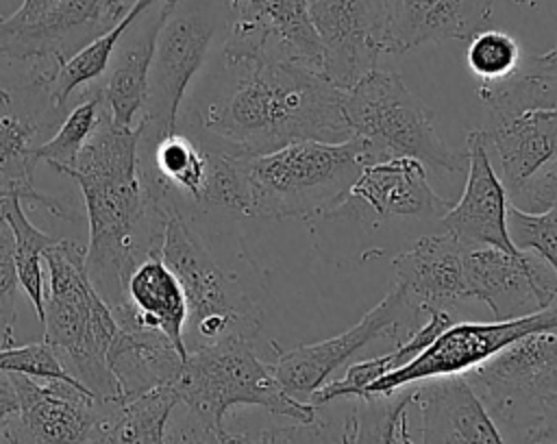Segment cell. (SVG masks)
Wrapping results in <instances>:
<instances>
[{
  "label": "cell",
  "instance_id": "52a82bcc",
  "mask_svg": "<svg viewBox=\"0 0 557 444\" xmlns=\"http://www.w3.org/2000/svg\"><path fill=\"white\" fill-rule=\"evenodd\" d=\"M159 257L178 279L187 300L185 348H200L226 337H248L261 329V309L226 272L176 209L163 229Z\"/></svg>",
  "mask_w": 557,
  "mask_h": 444
},
{
  "label": "cell",
  "instance_id": "4dcf8cb0",
  "mask_svg": "<svg viewBox=\"0 0 557 444\" xmlns=\"http://www.w3.org/2000/svg\"><path fill=\"white\" fill-rule=\"evenodd\" d=\"M466 61L481 83H498L516 72L520 46L505 30L483 28L468 39Z\"/></svg>",
  "mask_w": 557,
  "mask_h": 444
},
{
  "label": "cell",
  "instance_id": "603a6c76",
  "mask_svg": "<svg viewBox=\"0 0 557 444\" xmlns=\"http://www.w3.org/2000/svg\"><path fill=\"white\" fill-rule=\"evenodd\" d=\"M107 359L122 398L137 396L157 385H174L185 361L168 335L137 322L117 324Z\"/></svg>",
  "mask_w": 557,
  "mask_h": 444
},
{
  "label": "cell",
  "instance_id": "836d02e7",
  "mask_svg": "<svg viewBox=\"0 0 557 444\" xmlns=\"http://www.w3.org/2000/svg\"><path fill=\"white\" fill-rule=\"evenodd\" d=\"M352 429L355 411L350 407L339 424L320 420L318 416L313 422H294L287 427L263 429L255 435L252 444H350Z\"/></svg>",
  "mask_w": 557,
  "mask_h": 444
},
{
  "label": "cell",
  "instance_id": "ee69618b",
  "mask_svg": "<svg viewBox=\"0 0 557 444\" xmlns=\"http://www.w3.org/2000/svg\"><path fill=\"white\" fill-rule=\"evenodd\" d=\"M0 444H4V440H0Z\"/></svg>",
  "mask_w": 557,
  "mask_h": 444
},
{
  "label": "cell",
  "instance_id": "4fadbf2b",
  "mask_svg": "<svg viewBox=\"0 0 557 444\" xmlns=\"http://www.w3.org/2000/svg\"><path fill=\"white\" fill-rule=\"evenodd\" d=\"M17 411L4 444H91L104 403L83 385L61 379L9 374Z\"/></svg>",
  "mask_w": 557,
  "mask_h": 444
},
{
  "label": "cell",
  "instance_id": "e0dca14e",
  "mask_svg": "<svg viewBox=\"0 0 557 444\" xmlns=\"http://www.w3.org/2000/svg\"><path fill=\"white\" fill-rule=\"evenodd\" d=\"M466 246L448 231L420 237L407 250L394 257V279L416 309L426 316L431 311H450L468 303L463 283Z\"/></svg>",
  "mask_w": 557,
  "mask_h": 444
},
{
  "label": "cell",
  "instance_id": "9c48e42d",
  "mask_svg": "<svg viewBox=\"0 0 557 444\" xmlns=\"http://www.w3.org/2000/svg\"><path fill=\"white\" fill-rule=\"evenodd\" d=\"M531 333H557V298L544 309L513 320H455L409 363L372 381L361 398L392 394L431 379L466 374Z\"/></svg>",
  "mask_w": 557,
  "mask_h": 444
},
{
  "label": "cell",
  "instance_id": "8d00e7d4",
  "mask_svg": "<svg viewBox=\"0 0 557 444\" xmlns=\"http://www.w3.org/2000/svg\"><path fill=\"white\" fill-rule=\"evenodd\" d=\"M255 435L248 433H228L222 435L213 431L207 422H202L196 414H191L181 403L170 416L165 429V444H252Z\"/></svg>",
  "mask_w": 557,
  "mask_h": 444
},
{
  "label": "cell",
  "instance_id": "9a60e30c",
  "mask_svg": "<svg viewBox=\"0 0 557 444\" xmlns=\"http://www.w3.org/2000/svg\"><path fill=\"white\" fill-rule=\"evenodd\" d=\"M463 283L468 300H481L494 320H513L544 309L557 298L553 270L533 252L494 246L466 248Z\"/></svg>",
  "mask_w": 557,
  "mask_h": 444
},
{
  "label": "cell",
  "instance_id": "ba28073f",
  "mask_svg": "<svg viewBox=\"0 0 557 444\" xmlns=\"http://www.w3.org/2000/svg\"><path fill=\"white\" fill-rule=\"evenodd\" d=\"M231 22V0H170L157 33L139 137L172 133L189 83L200 72L215 35Z\"/></svg>",
  "mask_w": 557,
  "mask_h": 444
},
{
  "label": "cell",
  "instance_id": "d4e9b609",
  "mask_svg": "<svg viewBox=\"0 0 557 444\" xmlns=\"http://www.w3.org/2000/svg\"><path fill=\"white\" fill-rule=\"evenodd\" d=\"M128 303L135 311V322L157 329L170 337L176 350L187 357L185 324L187 300L174 272L163 263L159 255L144 259L126 283Z\"/></svg>",
  "mask_w": 557,
  "mask_h": 444
},
{
  "label": "cell",
  "instance_id": "7bdbcfd3",
  "mask_svg": "<svg viewBox=\"0 0 557 444\" xmlns=\"http://www.w3.org/2000/svg\"><path fill=\"white\" fill-rule=\"evenodd\" d=\"M516 4H520V7H533L537 0H513Z\"/></svg>",
  "mask_w": 557,
  "mask_h": 444
},
{
  "label": "cell",
  "instance_id": "8992f818",
  "mask_svg": "<svg viewBox=\"0 0 557 444\" xmlns=\"http://www.w3.org/2000/svg\"><path fill=\"white\" fill-rule=\"evenodd\" d=\"M344 115L370 163L409 157L437 172H459L468 163L466 150L440 137L433 113L396 72L376 67L344 91Z\"/></svg>",
  "mask_w": 557,
  "mask_h": 444
},
{
  "label": "cell",
  "instance_id": "7c38bea8",
  "mask_svg": "<svg viewBox=\"0 0 557 444\" xmlns=\"http://www.w3.org/2000/svg\"><path fill=\"white\" fill-rule=\"evenodd\" d=\"M131 4L126 0H57L30 17L4 15L0 17V57L57 65L115 26Z\"/></svg>",
  "mask_w": 557,
  "mask_h": 444
},
{
  "label": "cell",
  "instance_id": "4316f807",
  "mask_svg": "<svg viewBox=\"0 0 557 444\" xmlns=\"http://www.w3.org/2000/svg\"><path fill=\"white\" fill-rule=\"evenodd\" d=\"M161 0H133L131 9L126 11V15L111 26L109 30L100 33L98 37H94L89 44H85L81 50H76L72 57H67L65 61L50 65L48 70H41L35 78L37 83L44 87L50 104L57 111H63V107L67 104L70 96L83 87V85H94L96 81H100V76L107 72L109 61L113 57V50L117 46V41L122 39V35L126 33V28L150 7H154Z\"/></svg>",
  "mask_w": 557,
  "mask_h": 444
},
{
  "label": "cell",
  "instance_id": "b9f144b4",
  "mask_svg": "<svg viewBox=\"0 0 557 444\" xmlns=\"http://www.w3.org/2000/svg\"><path fill=\"white\" fill-rule=\"evenodd\" d=\"M9 196H17V198L24 202L22 194H20L15 187H11V185H7V183L0 181V200H4V198H9Z\"/></svg>",
  "mask_w": 557,
  "mask_h": 444
},
{
  "label": "cell",
  "instance_id": "6da1fadb",
  "mask_svg": "<svg viewBox=\"0 0 557 444\" xmlns=\"http://www.w3.org/2000/svg\"><path fill=\"white\" fill-rule=\"evenodd\" d=\"M222 63L231 74L226 91L178 120L202 144L231 157H257L300 139L352 137L344 91L322 72L270 46Z\"/></svg>",
  "mask_w": 557,
  "mask_h": 444
},
{
  "label": "cell",
  "instance_id": "f6af8a7d",
  "mask_svg": "<svg viewBox=\"0 0 557 444\" xmlns=\"http://www.w3.org/2000/svg\"><path fill=\"white\" fill-rule=\"evenodd\" d=\"M553 444H557V440H555V442H553Z\"/></svg>",
  "mask_w": 557,
  "mask_h": 444
},
{
  "label": "cell",
  "instance_id": "7402d4cb",
  "mask_svg": "<svg viewBox=\"0 0 557 444\" xmlns=\"http://www.w3.org/2000/svg\"><path fill=\"white\" fill-rule=\"evenodd\" d=\"M479 128L487 150H494L500 161V181L509 196L557 157V109L487 118Z\"/></svg>",
  "mask_w": 557,
  "mask_h": 444
},
{
  "label": "cell",
  "instance_id": "8fae6325",
  "mask_svg": "<svg viewBox=\"0 0 557 444\" xmlns=\"http://www.w3.org/2000/svg\"><path fill=\"white\" fill-rule=\"evenodd\" d=\"M420 316L422 313L407 298L403 287L392 283L383 300L344 333L313 344H300L289 350H276V361L272 363L274 374L289 396L309 403L311 394L331 381V374L355 353L379 337H385V333H398L400 329L411 333L420 324Z\"/></svg>",
  "mask_w": 557,
  "mask_h": 444
},
{
  "label": "cell",
  "instance_id": "5b68a950",
  "mask_svg": "<svg viewBox=\"0 0 557 444\" xmlns=\"http://www.w3.org/2000/svg\"><path fill=\"white\" fill-rule=\"evenodd\" d=\"M178 403L207 422L213 431L228 435L224 420L233 407H261L292 422H313L318 407L289 396L272 363L263 361L248 337L191 348L174 381Z\"/></svg>",
  "mask_w": 557,
  "mask_h": 444
},
{
  "label": "cell",
  "instance_id": "30bf717a",
  "mask_svg": "<svg viewBox=\"0 0 557 444\" xmlns=\"http://www.w3.org/2000/svg\"><path fill=\"white\" fill-rule=\"evenodd\" d=\"M461 377L498 429L516 433L527 411L557 392V333L524 335Z\"/></svg>",
  "mask_w": 557,
  "mask_h": 444
},
{
  "label": "cell",
  "instance_id": "1f68e13d",
  "mask_svg": "<svg viewBox=\"0 0 557 444\" xmlns=\"http://www.w3.org/2000/svg\"><path fill=\"white\" fill-rule=\"evenodd\" d=\"M507 231L518 250L537 255L557 279V207L527 213L509 202Z\"/></svg>",
  "mask_w": 557,
  "mask_h": 444
},
{
  "label": "cell",
  "instance_id": "484cf974",
  "mask_svg": "<svg viewBox=\"0 0 557 444\" xmlns=\"http://www.w3.org/2000/svg\"><path fill=\"white\" fill-rule=\"evenodd\" d=\"M91 444H165V429L178 405L174 385H157L131 398L102 400Z\"/></svg>",
  "mask_w": 557,
  "mask_h": 444
},
{
  "label": "cell",
  "instance_id": "3957f363",
  "mask_svg": "<svg viewBox=\"0 0 557 444\" xmlns=\"http://www.w3.org/2000/svg\"><path fill=\"white\" fill-rule=\"evenodd\" d=\"M44 342L65 370L100 400H120L122 390L109 368L117 320L85 270V244L57 239L44 252Z\"/></svg>",
  "mask_w": 557,
  "mask_h": 444
},
{
  "label": "cell",
  "instance_id": "7a4b0ae2",
  "mask_svg": "<svg viewBox=\"0 0 557 444\" xmlns=\"http://www.w3.org/2000/svg\"><path fill=\"white\" fill-rule=\"evenodd\" d=\"M137 141V126H115L104 111L74 165L59 172L81 187L87 211L85 270L117 324L135 316L126 294L128 276L144 259L159 255L165 222L181 209L144 187Z\"/></svg>",
  "mask_w": 557,
  "mask_h": 444
},
{
  "label": "cell",
  "instance_id": "f35d334b",
  "mask_svg": "<svg viewBox=\"0 0 557 444\" xmlns=\"http://www.w3.org/2000/svg\"><path fill=\"white\" fill-rule=\"evenodd\" d=\"M516 435L527 444H553L557 440V392L544 396L527 411Z\"/></svg>",
  "mask_w": 557,
  "mask_h": 444
},
{
  "label": "cell",
  "instance_id": "2e32d148",
  "mask_svg": "<svg viewBox=\"0 0 557 444\" xmlns=\"http://www.w3.org/2000/svg\"><path fill=\"white\" fill-rule=\"evenodd\" d=\"M466 157L468 174L461 198L444 213L440 229L453 233L466 248L494 246L518 252L507 231L509 194L492 168L481 128L468 133Z\"/></svg>",
  "mask_w": 557,
  "mask_h": 444
},
{
  "label": "cell",
  "instance_id": "83f0119b",
  "mask_svg": "<svg viewBox=\"0 0 557 444\" xmlns=\"http://www.w3.org/2000/svg\"><path fill=\"white\" fill-rule=\"evenodd\" d=\"M0 215L11 229L13 235V255L15 270L22 292L28 296L37 320L44 318V252L57 242V237L37 229L26 215L22 200L17 196H9L0 200Z\"/></svg>",
  "mask_w": 557,
  "mask_h": 444
},
{
  "label": "cell",
  "instance_id": "ffe728a7",
  "mask_svg": "<svg viewBox=\"0 0 557 444\" xmlns=\"http://www.w3.org/2000/svg\"><path fill=\"white\" fill-rule=\"evenodd\" d=\"M170 0H161L144 11L117 41L107 72L96 81L102 102L115 126L135 128L148 96V72L154 41Z\"/></svg>",
  "mask_w": 557,
  "mask_h": 444
},
{
  "label": "cell",
  "instance_id": "ac0fdd59",
  "mask_svg": "<svg viewBox=\"0 0 557 444\" xmlns=\"http://www.w3.org/2000/svg\"><path fill=\"white\" fill-rule=\"evenodd\" d=\"M413 405L420 411L416 444H507L496 420L461 374L424 381L416 387Z\"/></svg>",
  "mask_w": 557,
  "mask_h": 444
},
{
  "label": "cell",
  "instance_id": "f546056e",
  "mask_svg": "<svg viewBox=\"0 0 557 444\" xmlns=\"http://www.w3.org/2000/svg\"><path fill=\"white\" fill-rule=\"evenodd\" d=\"M104 111L107 107L102 102V94L94 83L89 85V94L65 115L59 131L35 148L37 161L48 163L57 172L74 165L78 152L96 133Z\"/></svg>",
  "mask_w": 557,
  "mask_h": 444
},
{
  "label": "cell",
  "instance_id": "f1b7e54d",
  "mask_svg": "<svg viewBox=\"0 0 557 444\" xmlns=\"http://www.w3.org/2000/svg\"><path fill=\"white\" fill-rule=\"evenodd\" d=\"M416 387L407 385L383 396L355 398V429L350 444H416L409 429V407Z\"/></svg>",
  "mask_w": 557,
  "mask_h": 444
},
{
  "label": "cell",
  "instance_id": "e575fe53",
  "mask_svg": "<svg viewBox=\"0 0 557 444\" xmlns=\"http://www.w3.org/2000/svg\"><path fill=\"white\" fill-rule=\"evenodd\" d=\"M0 372L2 374H28L37 379H61L81 385L61 363L57 353L46 342L0 346ZM87 390V387H85Z\"/></svg>",
  "mask_w": 557,
  "mask_h": 444
},
{
  "label": "cell",
  "instance_id": "cb8c5ba5",
  "mask_svg": "<svg viewBox=\"0 0 557 444\" xmlns=\"http://www.w3.org/2000/svg\"><path fill=\"white\" fill-rule=\"evenodd\" d=\"M13 107V89L0 81V181L15 187L33 207H41L57 218H72L65 213V205L59 198L35 187V165L39 163L35 148L41 144L37 137L44 122L28 118Z\"/></svg>",
  "mask_w": 557,
  "mask_h": 444
},
{
  "label": "cell",
  "instance_id": "60d3db41",
  "mask_svg": "<svg viewBox=\"0 0 557 444\" xmlns=\"http://www.w3.org/2000/svg\"><path fill=\"white\" fill-rule=\"evenodd\" d=\"M57 0H22V4L13 11V15L17 17H30L37 13H44L46 9H50ZM115 2V0H113Z\"/></svg>",
  "mask_w": 557,
  "mask_h": 444
},
{
  "label": "cell",
  "instance_id": "d6a6232c",
  "mask_svg": "<svg viewBox=\"0 0 557 444\" xmlns=\"http://www.w3.org/2000/svg\"><path fill=\"white\" fill-rule=\"evenodd\" d=\"M513 100L522 111L557 109V44L516 74Z\"/></svg>",
  "mask_w": 557,
  "mask_h": 444
},
{
  "label": "cell",
  "instance_id": "5bb4252c",
  "mask_svg": "<svg viewBox=\"0 0 557 444\" xmlns=\"http://www.w3.org/2000/svg\"><path fill=\"white\" fill-rule=\"evenodd\" d=\"M322 46V74L342 91L376 70L385 52L383 0H307Z\"/></svg>",
  "mask_w": 557,
  "mask_h": 444
},
{
  "label": "cell",
  "instance_id": "d6986e66",
  "mask_svg": "<svg viewBox=\"0 0 557 444\" xmlns=\"http://www.w3.org/2000/svg\"><path fill=\"white\" fill-rule=\"evenodd\" d=\"M385 52L405 54L424 44L468 41L487 28L494 0H383Z\"/></svg>",
  "mask_w": 557,
  "mask_h": 444
},
{
  "label": "cell",
  "instance_id": "277c9868",
  "mask_svg": "<svg viewBox=\"0 0 557 444\" xmlns=\"http://www.w3.org/2000/svg\"><path fill=\"white\" fill-rule=\"evenodd\" d=\"M370 163L359 137L344 141L300 139L265 155L239 157L248 215L289 220L339 211Z\"/></svg>",
  "mask_w": 557,
  "mask_h": 444
},
{
  "label": "cell",
  "instance_id": "44dd1931",
  "mask_svg": "<svg viewBox=\"0 0 557 444\" xmlns=\"http://www.w3.org/2000/svg\"><path fill=\"white\" fill-rule=\"evenodd\" d=\"M348 202L366 205L376 220L422 218L440 222L450 209V200L429 185L424 165L409 157L366 163L350 187Z\"/></svg>",
  "mask_w": 557,
  "mask_h": 444
},
{
  "label": "cell",
  "instance_id": "74e56055",
  "mask_svg": "<svg viewBox=\"0 0 557 444\" xmlns=\"http://www.w3.org/2000/svg\"><path fill=\"white\" fill-rule=\"evenodd\" d=\"M511 205L527 213H540L557 207V157L511 194Z\"/></svg>",
  "mask_w": 557,
  "mask_h": 444
},
{
  "label": "cell",
  "instance_id": "ab89813d",
  "mask_svg": "<svg viewBox=\"0 0 557 444\" xmlns=\"http://www.w3.org/2000/svg\"><path fill=\"white\" fill-rule=\"evenodd\" d=\"M15 411H17L15 387L11 383V377L0 372V440L4 437V431H7L9 422L13 420Z\"/></svg>",
  "mask_w": 557,
  "mask_h": 444
},
{
  "label": "cell",
  "instance_id": "d590c367",
  "mask_svg": "<svg viewBox=\"0 0 557 444\" xmlns=\"http://www.w3.org/2000/svg\"><path fill=\"white\" fill-rule=\"evenodd\" d=\"M17 270L13 255V235L0 215V346L15 344L17 322Z\"/></svg>",
  "mask_w": 557,
  "mask_h": 444
}]
</instances>
